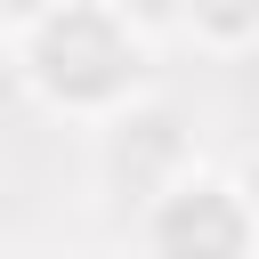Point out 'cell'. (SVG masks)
<instances>
[{
  "label": "cell",
  "instance_id": "4",
  "mask_svg": "<svg viewBox=\"0 0 259 259\" xmlns=\"http://www.w3.org/2000/svg\"><path fill=\"white\" fill-rule=\"evenodd\" d=\"M243 202H251V219H259V170H251V194H243Z\"/></svg>",
  "mask_w": 259,
  "mask_h": 259
},
{
  "label": "cell",
  "instance_id": "3",
  "mask_svg": "<svg viewBox=\"0 0 259 259\" xmlns=\"http://www.w3.org/2000/svg\"><path fill=\"white\" fill-rule=\"evenodd\" d=\"M194 32L219 40V49H235V40L259 32V0H194Z\"/></svg>",
  "mask_w": 259,
  "mask_h": 259
},
{
  "label": "cell",
  "instance_id": "1",
  "mask_svg": "<svg viewBox=\"0 0 259 259\" xmlns=\"http://www.w3.org/2000/svg\"><path fill=\"white\" fill-rule=\"evenodd\" d=\"M32 73H40V89L65 97V105H113V97L138 81V40H130L105 8L65 0V8L32 32Z\"/></svg>",
  "mask_w": 259,
  "mask_h": 259
},
{
  "label": "cell",
  "instance_id": "2",
  "mask_svg": "<svg viewBox=\"0 0 259 259\" xmlns=\"http://www.w3.org/2000/svg\"><path fill=\"white\" fill-rule=\"evenodd\" d=\"M219 202H227L219 186H178V194H170V210H178V219H162V227H154V243H251V219H235V210H227V219H210Z\"/></svg>",
  "mask_w": 259,
  "mask_h": 259
}]
</instances>
